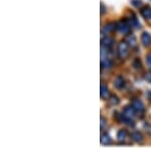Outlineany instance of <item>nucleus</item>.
<instances>
[{
    "label": "nucleus",
    "instance_id": "1",
    "mask_svg": "<svg viewBox=\"0 0 151 149\" xmlns=\"http://www.w3.org/2000/svg\"><path fill=\"white\" fill-rule=\"evenodd\" d=\"M130 23H129L128 19H121L116 23V30L123 34H128L130 32Z\"/></svg>",
    "mask_w": 151,
    "mask_h": 149
},
{
    "label": "nucleus",
    "instance_id": "2",
    "mask_svg": "<svg viewBox=\"0 0 151 149\" xmlns=\"http://www.w3.org/2000/svg\"><path fill=\"white\" fill-rule=\"evenodd\" d=\"M129 45L125 40L118 45V56L121 60H126L129 56Z\"/></svg>",
    "mask_w": 151,
    "mask_h": 149
},
{
    "label": "nucleus",
    "instance_id": "3",
    "mask_svg": "<svg viewBox=\"0 0 151 149\" xmlns=\"http://www.w3.org/2000/svg\"><path fill=\"white\" fill-rule=\"evenodd\" d=\"M140 13H141L142 17L147 21L149 24H151V7L148 5L143 6L140 10Z\"/></svg>",
    "mask_w": 151,
    "mask_h": 149
},
{
    "label": "nucleus",
    "instance_id": "4",
    "mask_svg": "<svg viewBox=\"0 0 151 149\" xmlns=\"http://www.w3.org/2000/svg\"><path fill=\"white\" fill-rule=\"evenodd\" d=\"M101 43H102L103 47H105V49H110L114 45V38L106 36L105 37H103V38L101 39Z\"/></svg>",
    "mask_w": 151,
    "mask_h": 149
},
{
    "label": "nucleus",
    "instance_id": "5",
    "mask_svg": "<svg viewBox=\"0 0 151 149\" xmlns=\"http://www.w3.org/2000/svg\"><path fill=\"white\" fill-rule=\"evenodd\" d=\"M132 107L135 109V111L138 112V113H142L144 110H145V107H144V104L142 103L141 100L139 99H135L132 101Z\"/></svg>",
    "mask_w": 151,
    "mask_h": 149
},
{
    "label": "nucleus",
    "instance_id": "6",
    "mask_svg": "<svg viewBox=\"0 0 151 149\" xmlns=\"http://www.w3.org/2000/svg\"><path fill=\"white\" fill-rule=\"evenodd\" d=\"M115 29H116V23H113V22L107 23V24H105L102 27V33L108 36V34L112 33Z\"/></svg>",
    "mask_w": 151,
    "mask_h": 149
},
{
    "label": "nucleus",
    "instance_id": "7",
    "mask_svg": "<svg viewBox=\"0 0 151 149\" xmlns=\"http://www.w3.org/2000/svg\"><path fill=\"white\" fill-rule=\"evenodd\" d=\"M125 41L128 43V45L131 47V49H136L137 47V39L135 36L133 34H128L126 37H125Z\"/></svg>",
    "mask_w": 151,
    "mask_h": 149
},
{
    "label": "nucleus",
    "instance_id": "8",
    "mask_svg": "<svg viewBox=\"0 0 151 149\" xmlns=\"http://www.w3.org/2000/svg\"><path fill=\"white\" fill-rule=\"evenodd\" d=\"M123 114L126 116V117L130 118V119H134V118H135V114H136V111H135V109L133 108L132 105H131V106H127V107L124 108Z\"/></svg>",
    "mask_w": 151,
    "mask_h": 149
},
{
    "label": "nucleus",
    "instance_id": "9",
    "mask_svg": "<svg viewBox=\"0 0 151 149\" xmlns=\"http://www.w3.org/2000/svg\"><path fill=\"white\" fill-rule=\"evenodd\" d=\"M125 85V79L123 78V76H117L114 80V86L116 89L121 90Z\"/></svg>",
    "mask_w": 151,
    "mask_h": 149
},
{
    "label": "nucleus",
    "instance_id": "10",
    "mask_svg": "<svg viewBox=\"0 0 151 149\" xmlns=\"http://www.w3.org/2000/svg\"><path fill=\"white\" fill-rule=\"evenodd\" d=\"M141 42L143 43L144 47H149L151 45V36L147 31H144L141 34Z\"/></svg>",
    "mask_w": 151,
    "mask_h": 149
},
{
    "label": "nucleus",
    "instance_id": "11",
    "mask_svg": "<svg viewBox=\"0 0 151 149\" xmlns=\"http://www.w3.org/2000/svg\"><path fill=\"white\" fill-rule=\"evenodd\" d=\"M100 94H101V97H102L103 99H109V97H110V92H109V89L104 83L101 84V93Z\"/></svg>",
    "mask_w": 151,
    "mask_h": 149
},
{
    "label": "nucleus",
    "instance_id": "12",
    "mask_svg": "<svg viewBox=\"0 0 151 149\" xmlns=\"http://www.w3.org/2000/svg\"><path fill=\"white\" fill-rule=\"evenodd\" d=\"M119 120L121 122H123V123H125L126 125H128V126H131V127L135 126V123H134V121H133V119H130V118L126 117L123 113L119 116Z\"/></svg>",
    "mask_w": 151,
    "mask_h": 149
},
{
    "label": "nucleus",
    "instance_id": "13",
    "mask_svg": "<svg viewBox=\"0 0 151 149\" xmlns=\"http://www.w3.org/2000/svg\"><path fill=\"white\" fill-rule=\"evenodd\" d=\"M131 138H132V140L135 142H142L144 139V136L139 131H134V132L131 133Z\"/></svg>",
    "mask_w": 151,
    "mask_h": 149
},
{
    "label": "nucleus",
    "instance_id": "14",
    "mask_svg": "<svg viewBox=\"0 0 151 149\" xmlns=\"http://www.w3.org/2000/svg\"><path fill=\"white\" fill-rule=\"evenodd\" d=\"M113 67V63L109 58H103L102 62H101V68L102 70H110Z\"/></svg>",
    "mask_w": 151,
    "mask_h": 149
},
{
    "label": "nucleus",
    "instance_id": "15",
    "mask_svg": "<svg viewBox=\"0 0 151 149\" xmlns=\"http://www.w3.org/2000/svg\"><path fill=\"white\" fill-rule=\"evenodd\" d=\"M128 21H129V23H130V25L133 26V27H135V28H140V27H141V25H140L138 19H137V17L135 16L134 14H131V16L128 18Z\"/></svg>",
    "mask_w": 151,
    "mask_h": 149
},
{
    "label": "nucleus",
    "instance_id": "16",
    "mask_svg": "<svg viewBox=\"0 0 151 149\" xmlns=\"http://www.w3.org/2000/svg\"><path fill=\"white\" fill-rule=\"evenodd\" d=\"M111 138L109 137V135L107 134V133H104V134L101 135V143L103 144V145H109V144H111Z\"/></svg>",
    "mask_w": 151,
    "mask_h": 149
},
{
    "label": "nucleus",
    "instance_id": "17",
    "mask_svg": "<svg viewBox=\"0 0 151 149\" xmlns=\"http://www.w3.org/2000/svg\"><path fill=\"white\" fill-rule=\"evenodd\" d=\"M126 137H127V131L125 129L119 130V132H118V134H117V139L119 140L120 142H123L124 140L126 139Z\"/></svg>",
    "mask_w": 151,
    "mask_h": 149
},
{
    "label": "nucleus",
    "instance_id": "18",
    "mask_svg": "<svg viewBox=\"0 0 151 149\" xmlns=\"http://www.w3.org/2000/svg\"><path fill=\"white\" fill-rule=\"evenodd\" d=\"M108 101H109V104L112 105V106H117V105L120 103L119 98H118L116 95H111L110 97H109Z\"/></svg>",
    "mask_w": 151,
    "mask_h": 149
},
{
    "label": "nucleus",
    "instance_id": "19",
    "mask_svg": "<svg viewBox=\"0 0 151 149\" xmlns=\"http://www.w3.org/2000/svg\"><path fill=\"white\" fill-rule=\"evenodd\" d=\"M132 65H133V68H134L135 70H137V71H141L142 70V63H141L140 58H135V60L133 61V63H132Z\"/></svg>",
    "mask_w": 151,
    "mask_h": 149
},
{
    "label": "nucleus",
    "instance_id": "20",
    "mask_svg": "<svg viewBox=\"0 0 151 149\" xmlns=\"http://www.w3.org/2000/svg\"><path fill=\"white\" fill-rule=\"evenodd\" d=\"M132 5H134L135 7H141L142 0H132Z\"/></svg>",
    "mask_w": 151,
    "mask_h": 149
},
{
    "label": "nucleus",
    "instance_id": "21",
    "mask_svg": "<svg viewBox=\"0 0 151 149\" xmlns=\"http://www.w3.org/2000/svg\"><path fill=\"white\" fill-rule=\"evenodd\" d=\"M144 78H145V80L147 81L148 83H150L151 84V71L147 72V73L145 74V76H144Z\"/></svg>",
    "mask_w": 151,
    "mask_h": 149
},
{
    "label": "nucleus",
    "instance_id": "22",
    "mask_svg": "<svg viewBox=\"0 0 151 149\" xmlns=\"http://www.w3.org/2000/svg\"><path fill=\"white\" fill-rule=\"evenodd\" d=\"M106 124H107V121L105 120V118L104 117H101V130H103V129L105 128Z\"/></svg>",
    "mask_w": 151,
    "mask_h": 149
},
{
    "label": "nucleus",
    "instance_id": "23",
    "mask_svg": "<svg viewBox=\"0 0 151 149\" xmlns=\"http://www.w3.org/2000/svg\"><path fill=\"white\" fill-rule=\"evenodd\" d=\"M146 62H147L148 65H149V67L151 68V54L146 56Z\"/></svg>",
    "mask_w": 151,
    "mask_h": 149
},
{
    "label": "nucleus",
    "instance_id": "24",
    "mask_svg": "<svg viewBox=\"0 0 151 149\" xmlns=\"http://www.w3.org/2000/svg\"><path fill=\"white\" fill-rule=\"evenodd\" d=\"M106 12V8H105V5L103 2H101V14H104Z\"/></svg>",
    "mask_w": 151,
    "mask_h": 149
}]
</instances>
